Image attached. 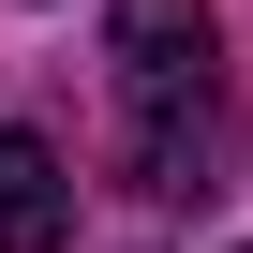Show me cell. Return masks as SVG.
Segmentation results:
<instances>
[{
	"label": "cell",
	"mask_w": 253,
	"mask_h": 253,
	"mask_svg": "<svg viewBox=\"0 0 253 253\" xmlns=\"http://www.w3.org/2000/svg\"><path fill=\"white\" fill-rule=\"evenodd\" d=\"M119 164L134 194H223V15L209 0H119Z\"/></svg>",
	"instance_id": "obj_1"
},
{
	"label": "cell",
	"mask_w": 253,
	"mask_h": 253,
	"mask_svg": "<svg viewBox=\"0 0 253 253\" xmlns=\"http://www.w3.org/2000/svg\"><path fill=\"white\" fill-rule=\"evenodd\" d=\"M60 238H75V164L0 119V253H60Z\"/></svg>",
	"instance_id": "obj_2"
}]
</instances>
